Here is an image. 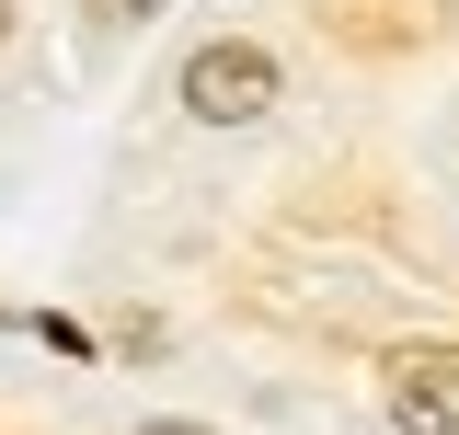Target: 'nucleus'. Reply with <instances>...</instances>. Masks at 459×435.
Segmentation results:
<instances>
[{
	"label": "nucleus",
	"mask_w": 459,
	"mask_h": 435,
	"mask_svg": "<svg viewBox=\"0 0 459 435\" xmlns=\"http://www.w3.org/2000/svg\"><path fill=\"white\" fill-rule=\"evenodd\" d=\"M264 104H276V57L253 47V35H219V47L184 57V115H207V126H253Z\"/></svg>",
	"instance_id": "obj_1"
},
{
	"label": "nucleus",
	"mask_w": 459,
	"mask_h": 435,
	"mask_svg": "<svg viewBox=\"0 0 459 435\" xmlns=\"http://www.w3.org/2000/svg\"><path fill=\"white\" fill-rule=\"evenodd\" d=\"M391 424L402 435H459V355H402L391 367Z\"/></svg>",
	"instance_id": "obj_2"
},
{
	"label": "nucleus",
	"mask_w": 459,
	"mask_h": 435,
	"mask_svg": "<svg viewBox=\"0 0 459 435\" xmlns=\"http://www.w3.org/2000/svg\"><path fill=\"white\" fill-rule=\"evenodd\" d=\"M104 12H115V23H150V12H161V0H104Z\"/></svg>",
	"instance_id": "obj_3"
},
{
	"label": "nucleus",
	"mask_w": 459,
	"mask_h": 435,
	"mask_svg": "<svg viewBox=\"0 0 459 435\" xmlns=\"http://www.w3.org/2000/svg\"><path fill=\"white\" fill-rule=\"evenodd\" d=\"M138 435H207V424H138Z\"/></svg>",
	"instance_id": "obj_4"
},
{
	"label": "nucleus",
	"mask_w": 459,
	"mask_h": 435,
	"mask_svg": "<svg viewBox=\"0 0 459 435\" xmlns=\"http://www.w3.org/2000/svg\"><path fill=\"white\" fill-rule=\"evenodd\" d=\"M0 35H12V0H0Z\"/></svg>",
	"instance_id": "obj_5"
}]
</instances>
